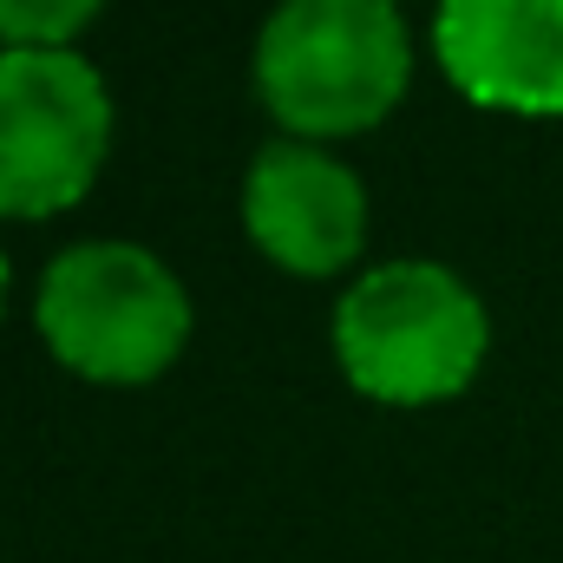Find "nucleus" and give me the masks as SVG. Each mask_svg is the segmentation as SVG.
<instances>
[{"label":"nucleus","instance_id":"obj_8","mask_svg":"<svg viewBox=\"0 0 563 563\" xmlns=\"http://www.w3.org/2000/svg\"><path fill=\"white\" fill-rule=\"evenodd\" d=\"M0 308H7V256H0Z\"/></svg>","mask_w":563,"mask_h":563},{"label":"nucleus","instance_id":"obj_2","mask_svg":"<svg viewBox=\"0 0 563 563\" xmlns=\"http://www.w3.org/2000/svg\"><path fill=\"white\" fill-rule=\"evenodd\" d=\"M485 308L439 263H380L334 308L341 374L387 407H426L459 394L485 361Z\"/></svg>","mask_w":563,"mask_h":563},{"label":"nucleus","instance_id":"obj_3","mask_svg":"<svg viewBox=\"0 0 563 563\" xmlns=\"http://www.w3.org/2000/svg\"><path fill=\"white\" fill-rule=\"evenodd\" d=\"M40 334L46 347L86 374L132 387L177 361L190 334V295L139 243H73L40 276Z\"/></svg>","mask_w":563,"mask_h":563},{"label":"nucleus","instance_id":"obj_6","mask_svg":"<svg viewBox=\"0 0 563 563\" xmlns=\"http://www.w3.org/2000/svg\"><path fill=\"white\" fill-rule=\"evenodd\" d=\"M432 46L472 106L563 112V0H439Z\"/></svg>","mask_w":563,"mask_h":563},{"label":"nucleus","instance_id":"obj_5","mask_svg":"<svg viewBox=\"0 0 563 563\" xmlns=\"http://www.w3.org/2000/svg\"><path fill=\"white\" fill-rule=\"evenodd\" d=\"M243 223L263 256H276L295 276H334L354 263L367 236V197L361 177L301 139H276L256 151L243 184Z\"/></svg>","mask_w":563,"mask_h":563},{"label":"nucleus","instance_id":"obj_4","mask_svg":"<svg viewBox=\"0 0 563 563\" xmlns=\"http://www.w3.org/2000/svg\"><path fill=\"white\" fill-rule=\"evenodd\" d=\"M112 144V99L73 46H0V217L79 203Z\"/></svg>","mask_w":563,"mask_h":563},{"label":"nucleus","instance_id":"obj_1","mask_svg":"<svg viewBox=\"0 0 563 563\" xmlns=\"http://www.w3.org/2000/svg\"><path fill=\"white\" fill-rule=\"evenodd\" d=\"M407 73L413 46L394 0H282L256 40V92L301 139L380 125Z\"/></svg>","mask_w":563,"mask_h":563},{"label":"nucleus","instance_id":"obj_7","mask_svg":"<svg viewBox=\"0 0 563 563\" xmlns=\"http://www.w3.org/2000/svg\"><path fill=\"white\" fill-rule=\"evenodd\" d=\"M99 0H0V40L7 46H66Z\"/></svg>","mask_w":563,"mask_h":563}]
</instances>
